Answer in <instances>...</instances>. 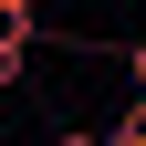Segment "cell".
I'll return each mask as SVG.
<instances>
[{
    "label": "cell",
    "mask_w": 146,
    "mask_h": 146,
    "mask_svg": "<svg viewBox=\"0 0 146 146\" xmlns=\"http://www.w3.org/2000/svg\"><path fill=\"white\" fill-rule=\"evenodd\" d=\"M0 11H31V21H42V0H0Z\"/></svg>",
    "instance_id": "cell-3"
},
{
    "label": "cell",
    "mask_w": 146,
    "mask_h": 146,
    "mask_svg": "<svg viewBox=\"0 0 146 146\" xmlns=\"http://www.w3.org/2000/svg\"><path fill=\"white\" fill-rule=\"evenodd\" d=\"M125 73H136V94H146V42H125Z\"/></svg>",
    "instance_id": "cell-2"
},
{
    "label": "cell",
    "mask_w": 146,
    "mask_h": 146,
    "mask_svg": "<svg viewBox=\"0 0 146 146\" xmlns=\"http://www.w3.org/2000/svg\"><path fill=\"white\" fill-rule=\"evenodd\" d=\"M31 52H42V21H31V11H0V94L31 73Z\"/></svg>",
    "instance_id": "cell-1"
}]
</instances>
